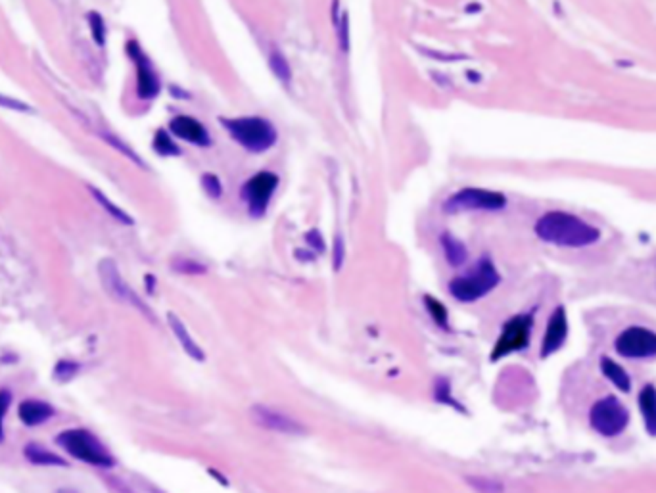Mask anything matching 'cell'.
Returning <instances> with one entry per match:
<instances>
[{"instance_id": "cell-1", "label": "cell", "mask_w": 656, "mask_h": 493, "mask_svg": "<svg viewBox=\"0 0 656 493\" xmlns=\"http://www.w3.org/2000/svg\"><path fill=\"white\" fill-rule=\"evenodd\" d=\"M533 234L541 242L553 244L558 248H587L601 240V231L587 223L584 217L568 211H547L536 221Z\"/></svg>"}, {"instance_id": "cell-2", "label": "cell", "mask_w": 656, "mask_h": 493, "mask_svg": "<svg viewBox=\"0 0 656 493\" xmlns=\"http://www.w3.org/2000/svg\"><path fill=\"white\" fill-rule=\"evenodd\" d=\"M219 123L246 152L265 154L279 143V131L273 121L260 116L219 117Z\"/></svg>"}, {"instance_id": "cell-3", "label": "cell", "mask_w": 656, "mask_h": 493, "mask_svg": "<svg viewBox=\"0 0 656 493\" xmlns=\"http://www.w3.org/2000/svg\"><path fill=\"white\" fill-rule=\"evenodd\" d=\"M499 284H501V273L495 267L494 260L484 255L463 275L451 278L447 290L451 297L457 300L458 304H474L478 300L489 296Z\"/></svg>"}, {"instance_id": "cell-4", "label": "cell", "mask_w": 656, "mask_h": 493, "mask_svg": "<svg viewBox=\"0 0 656 493\" xmlns=\"http://www.w3.org/2000/svg\"><path fill=\"white\" fill-rule=\"evenodd\" d=\"M56 445H60L70 457L77 459L85 465L100 468H112L116 465V459L108 448L87 428H67L60 432L56 436Z\"/></svg>"}, {"instance_id": "cell-5", "label": "cell", "mask_w": 656, "mask_h": 493, "mask_svg": "<svg viewBox=\"0 0 656 493\" xmlns=\"http://www.w3.org/2000/svg\"><path fill=\"white\" fill-rule=\"evenodd\" d=\"M629 422V409L614 394L602 395L589 407V426L604 439L620 438L628 430Z\"/></svg>"}, {"instance_id": "cell-6", "label": "cell", "mask_w": 656, "mask_h": 493, "mask_svg": "<svg viewBox=\"0 0 656 493\" xmlns=\"http://www.w3.org/2000/svg\"><path fill=\"white\" fill-rule=\"evenodd\" d=\"M536 324V315L533 311L528 313L513 315L511 319H507L501 326V332L495 340L494 350L489 355L491 363H497L501 359L509 357L513 353H520L530 348L531 332Z\"/></svg>"}, {"instance_id": "cell-7", "label": "cell", "mask_w": 656, "mask_h": 493, "mask_svg": "<svg viewBox=\"0 0 656 493\" xmlns=\"http://www.w3.org/2000/svg\"><path fill=\"white\" fill-rule=\"evenodd\" d=\"M280 177L275 171H257L240 187V200L246 206V211L252 219L265 217L271 206V200L279 190Z\"/></svg>"}, {"instance_id": "cell-8", "label": "cell", "mask_w": 656, "mask_h": 493, "mask_svg": "<svg viewBox=\"0 0 656 493\" xmlns=\"http://www.w3.org/2000/svg\"><path fill=\"white\" fill-rule=\"evenodd\" d=\"M125 52L129 56V60L135 65L136 81L135 90L136 98L144 100V102H150L156 100L162 92V77L154 65L152 58L144 52V48L136 39H129L125 45Z\"/></svg>"}, {"instance_id": "cell-9", "label": "cell", "mask_w": 656, "mask_h": 493, "mask_svg": "<svg viewBox=\"0 0 656 493\" xmlns=\"http://www.w3.org/2000/svg\"><path fill=\"white\" fill-rule=\"evenodd\" d=\"M509 204L505 194L497 190L476 189V187H465L451 194L443 202V211L457 213V211H501Z\"/></svg>"}, {"instance_id": "cell-10", "label": "cell", "mask_w": 656, "mask_h": 493, "mask_svg": "<svg viewBox=\"0 0 656 493\" xmlns=\"http://www.w3.org/2000/svg\"><path fill=\"white\" fill-rule=\"evenodd\" d=\"M612 346L616 355L628 361H650L656 359V331L641 324H631L618 332Z\"/></svg>"}, {"instance_id": "cell-11", "label": "cell", "mask_w": 656, "mask_h": 493, "mask_svg": "<svg viewBox=\"0 0 656 493\" xmlns=\"http://www.w3.org/2000/svg\"><path fill=\"white\" fill-rule=\"evenodd\" d=\"M100 278H102V286L104 290L108 292L109 296L114 297L116 302H121V304H129L131 307H135L138 313H142L148 321H152L156 323V317H154L152 309L148 307V305L144 304L140 296H136L135 290L127 284L123 277H121V273L117 269L116 261L114 260H102L100 261V267H98Z\"/></svg>"}, {"instance_id": "cell-12", "label": "cell", "mask_w": 656, "mask_h": 493, "mask_svg": "<svg viewBox=\"0 0 656 493\" xmlns=\"http://www.w3.org/2000/svg\"><path fill=\"white\" fill-rule=\"evenodd\" d=\"M167 131L175 136V140L190 144V146H198V148H209L213 144V136L200 119L187 114H179L169 119Z\"/></svg>"}, {"instance_id": "cell-13", "label": "cell", "mask_w": 656, "mask_h": 493, "mask_svg": "<svg viewBox=\"0 0 656 493\" xmlns=\"http://www.w3.org/2000/svg\"><path fill=\"white\" fill-rule=\"evenodd\" d=\"M568 331L570 328H568L567 307L558 305V307H555V311L549 315L547 324H545V332L541 338L540 357L547 359L562 350L568 340Z\"/></svg>"}, {"instance_id": "cell-14", "label": "cell", "mask_w": 656, "mask_h": 493, "mask_svg": "<svg viewBox=\"0 0 656 493\" xmlns=\"http://www.w3.org/2000/svg\"><path fill=\"white\" fill-rule=\"evenodd\" d=\"M253 422L265 428V430L277 432V434H288V436H301L306 434V426L296 419H292L286 412H280L273 407L265 405H253L252 407Z\"/></svg>"}, {"instance_id": "cell-15", "label": "cell", "mask_w": 656, "mask_h": 493, "mask_svg": "<svg viewBox=\"0 0 656 493\" xmlns=\"http://www.w3.org/2000/svg\"><path fill=\"white\" fill-rule=\"evenodd\" d=\"M56 415V409L46 401L41 399H23L18 405V419L21 424H25L29 428H35L48 422Z\"/></svg>"}, {"instance_id": "cell-16", "label": "cell", "mask_w": 656, "mask_h": 493, "mask_svg": "<svg viewBox=\"0 0 656 493\" xmlns=\"http://www.w3.org/2000/svg\"><path fill=\"white\" fill-rule=\"evenodd\" d=\"M637 409L645 432L650 438H656V386L653 382L641 386L637 394Z\"/></svg>"}, {"instance_id": "cell-17", "label": "cell", "mask_w": 656, "mask_h": 493, "mask_svg": "<svg viewBox=\"0 0 656 493\" xmlns=\"http://www.w3.org/2000/svg\"><path fill=\"white\" fill-rule=\"evenodd\" d=\"M167 323H169V328H171V332L175 334V338L179 340L180 348L184 350V353H187L189 357H192L194 361H206V353H204V350L198 346V342L190 336L187 324L180 321L179 315L169 311V313H167Z\"/></svg>"}, {"instance_id": "cell-18", "label": "cell", "mask_w": 656, "mask_h": 493, "mask_svg": "<svg viewBox=\"0 0 656 493\" xmlns=\"http://www.w3.org/2000/svg\"><path fill=\"white\" fill-rule=\"evenodd\" d=\"M599 368H601L602 377L606 378L618 392H622V394H629V392H631V388H633L631 377H629L628 370L622 367L616 359L609 357V355H602L601 361H599Z\"/></svg>"}, {"instance_id": "cell-19", "label": "cell", "mask_w": 656, "mask_h": 493, "mask_svg": "<svg viewBox=\"0 0 656 493\" xmlns=\"http://www.w3.org/2000/svg\"><path fill=\"white\" fill-rule=\"evenodd\" d=\"M441 250L445 255V261L449 263V267H463L468 261V250L463 240H458L455 234L441 233L440 236Z\"/></svg>"}, {"instance_id": "cell-20", "label": "cell", "mask_w": 656, "mask_h": 493, "mask_svg": "<svg viewBox=\"0 0 656 493\" xmlns=\"http://www.w3.org/2000/svg\"><path fill=\"white\" fill-rule=\"evenodd\" d=\"M152 150L158 154L160 158H180V156H182L179 143L175 140V136H173L167 129H158V131L154 133Z\"/></svg>"}, {"instance_id": "cell-21", "label": "cell", "mask_w": 656, "mask_h": 493, "mask_svg": "<svg viewBox=\"0 0 656 493\" xmlns=\"http://www.w3.org/2000/svg\"><path fill=\"white\" fill-rule=\"evenodd\" d=\"M423 304H424V309H426V311H428V315H430L432 323L436 324V326H438L440 331L451 332L449 311H447L445 304H443L441 300H438V297L430 296V294H424Z\"/></svg>"}, {"instance_id": "cell-22", "label": "cell", "mask_w": 656, "mask_h": 493, "mask_svg": "<svg viewBox=\"0 0 656 493\" xmlns=\"http://www.w3.org/2000/svg\"><path fill=\"white\" fill-rule=\"evenodd\" d=\"M89 192L92 194V198H94V200L98 202V206L102 207V209H104V211H106V213H108L112 219H116L117 223L127 224V227L135 224V219L129 216L125 209H121V207L117 206V204H114V202H112V200H109V198L106 196V194H104L102 190H98L96 187H89Z\"/></svg>"}, {"instance_id": "cell-23", "label": "cell", "mask_w": 656, "mask_h": 493, "mask_svg": "<svg viewBox=\"0 0 656 493\" xmlns=\"http://www.w3.org/2000/svg\"><path fill=\"white\" fill-rule=\"evenodd\" d=\"M23 455L28 459L29 463H33V465L39 466H65L67 463L63 461L60 455H56L52 451H48V449L41 448L39 443H28L25 448H23Z\"/></svg>"}, {"instance_id": "cell-24", "label": "cell", "mask_w": 656, "mask_h": 493, "mask_svg": "<svg viewBox=\"0 0 656 493\" xmlns=\"http://www.w3.org/2000/svg\"><path fill=\"white\" fill-rule=\"evenodd\" d=\"M434 401L445 405V407H451V409H455L458 412H465V407L458 403L455 395H453L449 378L438 377L434 380Z\"/></svg>"}, {"instance_id": "cell-25", "label": "cell", "mask_w": 656, "mask_h": 493, "mask_svg": "<svg viewBox=\"0 0 656 493\" xmlns=\"http://www.w3.org/2000/svg\"><path fill=\"white\" fill-rule=\"evenodd\" d=\"M269 67L273 75L279 79L280 83H284V85H290L292 83V67H290V63H288L286 56L280 52L279 48H273L269 52Z\"/></svg>"}, {"instance_id": "cell-26", "label": "cell", "mask_w": 656, "mask_h": 493, "mask_svg": "<svg viewBox=\"0 0 656 493\" xmlns=\"http://www.w3.org/2000/svg\"><path fill=\"white\" fill-rule=\"evenodd\" d=\"M87 23H89L90 36H92L94 45L98 48H104L106 46V36H108V28H106V21L102 18V14L94 12V10L89 12L87 14Z\"/></svg>"}, {"instance_id": "cell-27", "label": "cell", "mask_w": 656, "mask_h": 493, "mask_svg": "<svg viewBox=\"0 0 656 493\" xmlns=\"http://www.w3.org/2000/svg\"><path fill=\"white\" fill-rule=\"evenodd\" d=\"M100 138H102L104 143L108 144V146H112V148H116L117 152L123 154L125 158H129L131 162L136 163L138 167H146V163H144L142 160H140V156H138V154H136L135 150H133V148H131V146H129V144L125 143V140H121L119 136L112 135V133H100Z\"/></svg>"}, {"instance_id": "cell-28", "label": "cell", "mask_w": 656, "mask_h": 493, "mask_svg": "<svg viewBox=\"0 0 656 493\" xmlns=\"http://www.w3.org/2000/svg\"><path fill=\"white\" fill-rule=\"evenodd\" d=\"M200 185H202V189H204V192H206V196L211 198V200H221L223 194H225L223 182H221V179L217 177L215 173H211V171L202 173V177H200Z\"/></svg>"}, {"instance_id": "cell-29", "label": "cell", "mask_w": 656, "mask_h": 493, "mask_svg": "<svg viewBox=\"0 0 656 493\" xmlns=\"http://www.w3.org/2000/svg\"><path fill=\"white\" fill-rule=\"evenodd\" d=\"M468 484L472 485L478 493H503L505 485L495 480V478H487V476H472L468 478Z\"/></svg>"}, {"instance_id": "cell-30", "label": "cell", "mask_w": 656, "mask_h": 493, "mask_svg": "<svg viewBox=\"0 0 656 493\" xmlns=\"http://www.w3.org/2000/svg\"><path fill=\"white\" fill-rule=\"evenodd\" d=\"M79 368H81L79 363L70 361V359H62V361H58V363H56L54 380H58V382H70V380H73V378L77 377Z\"/></svg>"}, {"instance_id": "cell-31", "label": "cell", "mask_w": 656, "mask_h": 493, "mask_svg": "<svg viewBox=\"0 0 656 493\" xmlns=\"http://www.w3.org/2000/svg\"><path fill=\"white\" fill-rule=\"evenodd\" d=\"M171 269L180 273V275H206L207 273V267L204 263H200L196 260H189V258H179V260L173 261Z\"/></svg>"}, {"instance_id": "cell-32", "label": "cell", "mask_w": 656, "mask_h": 493, "mask_svg": "<svg viewBox=\"0 0 656 493\" xmlns=\"http://www.w3.org/2000/svg\"><path fill=\"white\" fill-rule=\"evenodd\" d=\"M0 108L10 109V112H19V114L33 112V108L29 106L28 102L14 98V96H8V94H2V92H0Z\"/></svg>"}, {"instance_id": "cell-33", "label": "cell", "mask_w": 656, "mask_h": 493, "mask_svg": "<svg viewBox=\"0 0 656 493\" xmlns=\"http://www.w3.org/2000/svg\"><path fill=\"white\" fill-rule=\"evenodd\" d=\"M336 25L340 29V31H338L340 50H342V52H348V50H350V35H348V33H350V21H348V12H346V10L342 12V16L338 18Z\"/></svg>"}, {"instance_id": "cell-34", "label": "cell", "mask_w": 656, "mask_h": 493, "mask_svg": "<svg viewBox=\"0 0 656 493\" xmlns=\"http://www.w3.org/2000/svg\"><path fill=\"white\" fill-rule=\"evenodd\" d=\"M343 260H346V242H343L342 236L338 234V236L334 238V246H332L334 271H340V269H342Z\"/></svg>"}, {"instance_id": "cell-35", "label": "cell", "mask_w": 656, "mask_h": 493, "mask_svg": "<svg viewBox=\"0 0 656 493\" xmlns=\"http://www.w3.org/2000/svg\"><path fill=\"white\" fill-rule=\"evenodd\" d=\"M12 405V392L10 390H0V443L4 441V419Z\"/></svg>"}, {"instance_id": "cell-36", "label": "cell", "mask_w": 656, "mask_h": 493, "mask_svg": "<svg viewBox=\"0 0 656 493\" xmlns=\"http://www.w3.org/2000/svg\"><path fill=\"white\" fill-rule=\"evenodd\" d=\"M306 242L309 244V248H313V250L319 251V253H323L324 248H326L323 234L319 233L317 229H313V231H309V233L306 234Z\"/></svg>"}, {"instance_id": "cell-37", "label": "cell", "mask_w": 656, "mask_h": 493, "mask_svg": "<svg viewBox=\"0 0 656 493\" xmlns=\"http://www.w3.org/2000/svg\"><path fill=\"white\" fill-rule=\"evenodd\" d=\"M144 280H146V292H148V294L152 296L154 290H156V277H154V275H146V277H144Z\"/></svg>"}, {"instance_id": "cell-38", "label": "cell", "mask_w": 656, "mask_h": 493, "mask_svg": "<svg viewBox=\"0 0 656 493\" xmlns=\"http://www.w3.org/2000/svg\"><path fill=\"white\" fill-rule=\"evenodd\" d=\"M209 472H211V476H215V478H217V480H219V482H221V484H223V485H229V480H226L225 476L219 474V472H217V470H213V468H209Z\"/></svg>"}, {"instance_id": "cell-39", "label": "cell", "mask_w": 656, "mask_h": 493, "mask_svg": "<svg viewBox=\"0 0 656 493\" xmlns=\"http://www.w3.org/2000/svg\"><path fill=\"white\" fill-rule=\"evenodd\" d=\"M56 493H79L77 490H73V487H62V490H58Z\"/></svg>"}]
</instances>
